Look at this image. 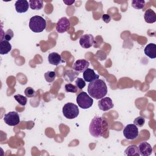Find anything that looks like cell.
Masks as SVG:
<instances>
[{
    "instance_id": "obj_1",
    "label": "cell",
    "mask_w": 156,
    "mask_h": 156,
    "mask_svg": "<svg viewBox=\"0 0 156 156\" xmlns=\"http://www.w3.org/2000/svg\"><path fill=\"white\" fill-rule=\"evenodd\" d=\"M108 131V124L105 119L101 116L94 117L89 126V132L91 136L99 138L105 136Z\"/></svg>"
},
{
    "instance_id": "obj_2",
    "label": "cell",
    "mask_w": 156,
    "mask_h": 156,
    "mask_svg": "<svg viewBox=\"0 0 156 156\" xmlns=\"http://www.w3.org/2000/svg\"><path fill=\"white\" fill-rule=\"evenodd\" d=\"M87 91L88 94L93 98L99 99L104 98L107 93V87L102 79H96L90 82Z\"/></svg>"
},
{
    "instance_id": "obj_3",
    "label": "cell",
    "mask_w": 156,
    "mask_h": 156,
    "mask_svg": "<svg viewBox=\"0 0 156 156\" xmlns=\"http://www.w3.org/2000/svg\"><path fill=\"white\" fill-rule=\"evenodd\" d=\"M29 27L34 32H41L46 29V21L42 16L35 15L30 19Z\"/></svg>"
},
{
    "instance_id": "obj_4",
    "label": "cell",
    "mask_w": 156,
    "mask_h": 156,
    "mask_svg": "<svg viewBox=\"0 0 156 156\" xmlns=\"http://www.w3.org/2000/svg\"><path fill=\"white\" fill-rule=\"evenodd\" d=\"M62 113L66 118L71 119L77 117L79 114V110L77 105L68 102L65 104L62 108Z\"/></svg>"
},
{
    "instance_id": "obj_5",
    "label": "cell",
    "mask_w": 156,
    "mask_h": 156,
    "mask_svg": "<svg viewBox=\"0 0 156 156\" xmlns=\"http://www.w3.org/2000/svg\"><path fill=\"white\" fill-rule=\"evenodd\" d=\"M76 102L79 107L83 109H87L92 106L93 99L87 93L82 91L77 96Z\"/></svg>"
},
{
    "instance_id": "obj_6",
    "label": "cell",
    "mask_w": 156,
    "mask_h": 156,
    "mask_svg": "<svg viewBox=\"0 0 156 156\" xmlns=\"http://www.w3.org/2000/svg\"><path fill=\"white\" fill-rule=\"evenodd\" d=\"M138 129L133 124H127L123 130V135L127 140H133L138 136Z\"/></svg>"
},
{
    "instance_id": "obj_7",
    "label": "cell",
    "mask_w": 156,
    "mask_h": 156,
    "mask_svg": "<svg viewBox=\"0 0 156 156\" xmlns=\"http://www.w3.org/2000/svg\"><path fill=\"white\" fill-rule=\"evenodd\" d=\"M5 123L10 126H17L20 122V116L16 112H10L5 114L4 117Z\"/></svg>"
},
{
    "instance_id": "obj_8",
    "label": "cell",
    "mask_w": 156,
    "mask_h": 156,
    "mask_svg": "<svg viewBox=\"0 0 156 156\" xmlns=\"http://www.w3.org/2000/svg\"><path fill=\"white\" fill-rule=\"evenodd\" d=\"M71 23L66 17H62L58 20L56 24V30L58 33L66 32L70 27Z\"/></svg>"
},
{
    "instance_id": "obj_9",
    "label": "cell",
    "mask_w": 156,
    "mask_h": 156,
    "mask_svg": "<svg viewBox=\"0 0 156 156\" xmlns=\"http://www.w3.org/2000/svg\"><path fill=\"white\" fill-rule=\"evenodd\" d=\"M94 43V38L91 34H85L80 37L79 44L83 48H89Z\"/></svg>"
},
{
    "instance_id": "obj_10",
    "label": "cell",
    "mask_w": 156,
    "mask_h": 156,
    "mask_svg": "<svg viewBox=\"0 0 156 156\" xmlns=\"http://www.w3.org/2000/svg\"><path fill=\"white\" fill-rule=\"evenodd\" d=\"M98 106L100 110L105 112L112 108L114 107V104L109 97H105L98 101Z\"/></svg>"
},
{
    "instance_id": "obj_11",
    "label": "cell",
    "mask_w": 156,
    "mask_h": 156,
    "mask_svg": "<svg viewBox=\"0 0 156 156\" xmlns=\"http://www.w3.org/2000/svg\"><path fill=\"white\" fill-rule=\"evenodd\" d=\"M90 63L85 59H80L76 61L73 65V69L79 73H82L88 68Z\"/></svg>"
},
{
    "instance_id": "obj_12",
    "label": "cell",
    "mask_w": 156,
    "mask_h": 156,
    "mask_svg": "<svg viewBox=\"0 0 156 156\" xmlns=\"http://www.w3.org/2000/svg\"><path fill=\"white\" fill-rule=\"evenodd\" d=\"M138 147L140 155L143 156H149L151 155L152 152V147H151V144L146 141L140 143Z\"/></svg>"
},
{
    "instance_id": "obj_13",
    "label": "cell",
    "mask_w": 156,
    "mask_h": 156,
    "mask_svg": "<svg viewBox=\"0 0 156 156\" xmlns=\"http://www.w3.org/2000/svg\"><path fill=\"white\" fill-rule=\"evenodd\" d=\"M83 77L85 82H91L93 80L98 79L99 76L98 74H96L93 69L87 68L85 71L83 72Z\"/></svg>"
},
{
    "instance_id": "obj_14",
    "label": "cell",
    "mask_w": 156,
    "mask_h": 156,
    "mask_svg": "<svg viewBox=\"0 0 156 156\" xmlns=\"http://www.w3.org/2000/svg\"><path fill=\"white\" fill-rule=\"evenodd\" d=\"M15 7L18 13H24L28 10L29 3L26 0H18L15 3Z\"/></svg>"
},
{
    "instance_id": "obj_15",
    "label": "cell",
    "mask_w": 156,
    "mask_h": 156,
    "mask_svg": "<svg viewBox=\"0 0 156 156\" xmlns=\"http://www.w3.org/2000/svg\"><path fill=\"white\" fill-rule=\"evenodd\" d=\"M48 62L50 64L57 66L65 61L62 60L61 55L57 52H51L48 55Z\"/></svg>"
},
{
    "instance_id": "obj_16",
    "label": "cell",
    "mask_w": 156,
    "mask_h": 156,
    "mask_svg": "<svg viewBox=\"0 0 156 156\" xmlns=\"http://www.w3.org/2000/svg\"><path fill=\"white\" fill-rule=\"evenodd\" d=\"M144 54L151 58L156 57V45L154 43H149L144 48Z\"/></svg>"
},
{
    "instance_id": "obj_17",
    "label": "cell",
    "mask_w": 156,
    "mask_h": 156,
    "mask_svg": "<svg viewBox=\"0 0 156 156\" xmlns=\"http://www.w3.org/2000/svg\"><path fill=\"white\" fill-rule=\"evenodd\" d=\"M144 18L146 23L150 24L154 23L156 21V14L153 10L149 9L145 12Z\"/></svg>"
},
{
    "instance_id": "obj_18",
    "label": "cell",
    "mask_w": 156,
    "mask_h": 156,
    "mask_svg": "<svg viewBox=\"0 0 156 156\" xmlns=\"http://www.w3.org/2000/svg\"><path fill=\"white\" fill-rule=\"evenodd\" d=\"M124 154L126 155H129V156H139L140 155V151L138 147L135 144H132L128 146L125 151H124Z\"/></svg>"
},
{
    "instance_id": "obj_19",
    "label": "cell",
    "mask_w": 156,
    "mask_h": 156,
    "mask_svg": "<svg viewBox=\"0 0 156 156\" xmlns=\"http://www.w3.org/2000/svg\"><path fill=\"white\" fill-rule=\"evenodd\" d=\"M12 50V45L10 43L5 40H1L0 42V54L4 55L8 54Z\"/></svg>"
},
{
    "instance_id": "obj_20",
    "label": "cell",
    "mask_w": 156,
    "mask_h": 156,
    "mask_svg": "<svg viewBox=\"0 0 156 156\" xmlns=\"http://www.w3.org/2000/svg\"><path fill=\"white\" fill-rule=\"evenodd\" d=\"M29 6L32 10H40L43 7V1L41 0H30Z\"/></svg>"
},
{
    "instance_id": "obj_21",
    "label": "cell",
    "mask_w": 156,
    "mask_h": 156,
    "mask_svg": "<svg viewBox=\"0 0 156 156\" xmlns=\"http://www.w3.org/2000/svg\"><path fill=\"white\" fill-rule=\"evenodd\" d=\"M79 72H77V71H74L73 70H67L66 72H65V78L66 79V80H69L71 82L73 81L75 78L77 76V75L79 74Z\"/></svg>"
},
{
    "instance_id": "obj_22",
    "label": "cell",
    "mask_w": 156,
    "mask_h": 156,
    "mask_svg": "<svg viewBox=\"0 0 156 156\" xmlns=\"http://www.w3.org/2000/svg\"><path fill=\"white\" fill-rule=\"evenodd\" d=\"M55 77H56V73L54 71H49L46 73H44L45 80L49 83H51L54 82Z\"/></svg>"
},
{
    "instance_id": "obj_23",
    "label": "cell",
    "mask_w": 156,
    "mask_h": 156,
    "mask_svg": "<svg viewBox=\"0 0 156 156\" xmlns=\"http://www.w3.org/2000/svg\"><path fill=\"white\" fill-rule=\"evenodd\" d=\"M14 98L18 102V104H20L22 106H24L26 105V103H27V98L21 95V94H16L14 96Z\"/></svg>"
},
{
    "instance_id": "obj_24",
    "label": "cell",
    "mask_w": 156,
    "mask_h": 156,
    "mask_svg": "<svg viewBox=\"0 0 156 156\" xmlns=\"http://www.w3.org/2000/svg\"><path fill=\"white\" fill-rule=\"evenodd\" d=\"M132 6L135 9H143L145 5L144 1H132Z\"/></svg>"
},
{
    "instance_id": "obj_25",
    "label": "cell",
    "mask_w": 156,
    "mask_h": 156,
    "mask_svg": "<svg viewBox=\"0 0 156 156\" xmlns=\"http://www.w3.org/2000/svg\"><path fill=\"white\" fill-rule=\"evenodd\" d=\"M145 123V119L144 117L138 116L136 117L133 121V124L135 125L136 127H142Z\"/></svg>"
},
{
    "instance_id": "obj_26",
    "label": "cell",
    "mask_w": 156,
    "mask_h": 156,
    "mask_svg": "<svg viewBox=\"0 0 156 156\" xmlns=\"http://www.w3.org/2000/svg\"><path fill=\"white\" fill-rule=\"evenodd\" d=\"M65 91L68 93H76L77 91V87L72 83H67L65 86Z\"/></svg>"
},
{
    "instance_id": "obj_27",
    "label": "cell",
    "mask_w": 156,
    "mask_h": 156,
    "mask_svg": "<svg viewBox=\"0 0 156 156\" xmlns=\"http://www.w3.org/2000/svg\"><path fill=\"white\" fill-rule=\"evenodd\" d=\"M75 83H76V86L80 90H82V88H83L86 85V83L84 79L80 77L77 78L75 82Z\"/></svg>"
},
{
    "instance_id": "obj_28",
    "label": "cell",
    "mask_w": 156,
    "mask_h": 156,
    "mask_svg": "<svg viewBox=\"0 0 156 156\" xmlns=\"http://www.w3.org/2000/svg\"><path fill=\"white\" fill-rule=\"evenodd\" d=\"M24 94L27 98H32L35 95V91L32 87H27L24 90Z\"/></svg>"
},
{
    "instance_id": "obj_29",
    "label": "cell",
    "mask_w": 156,
    "mask_h": 156,
    "mask_svg": "<svg viewBox=\"0 0 156 156\" xmlns=\"http://www.w3.org/2000/svg\"><path fill=\"white\" fill-rule=\"evenodd\" d=\"M14 34L13 32L12 31V29H8L4 34V39L6 41H10L12 40V38L13 37Z\"/></svg>"
},
{
    "instance_id": "obj_30",
    "label": "cell",
    "mask_w": 156,
    "mask_h": 156,
    "mask_svg": "<svg viewBox=\"0 0 156 156\" xmlns=\"http://www.w3.org/2000/svg\"><path fill=\"white\" fill-rule=\"evenodd\" d=\"M102 20L106 23H108L111 20V17L107 14H104L102 16Z\"/></svg>"
},
{
    "instance_id": "obj_31",
    "label": "cell",
    "mask_w": 156,
    "mask_h": 156,
    "mask_svg": "<svg viewBox=\"0 0 156 156\" xmlns=\"http://www.w3.org/2000/svg\"><path fill=\"white\" fill-rule=\"evenodd\" d=\"M63 2L65 3L67 5H71L74 2V1H63Z\"/></svg>"
}]
</instances>
